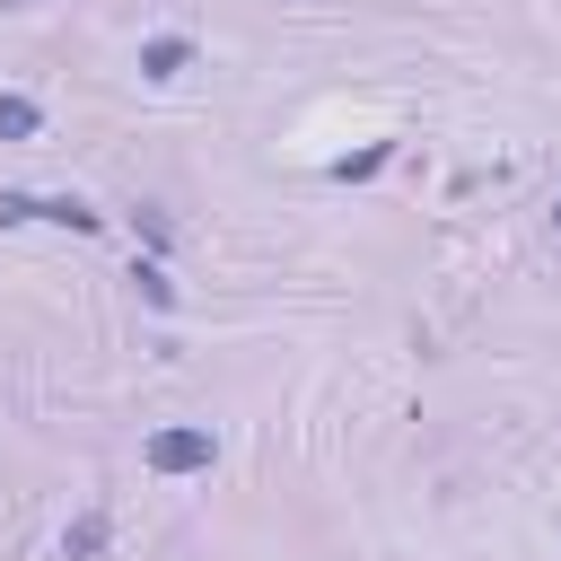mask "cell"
I'll use <instances>...</instances> for the list:
<instances>
[{
  "instance_id": "obj_1",
  "label": "cell",
  "mask_w": 561,
  "mask_h": 561,
  "mask_svg": "<svg viewBox=\"0 0 561 561\" xmlns=\"http://www.w3.org/2000/svg\"><path fill=\"white\" fill-rule=\"evenodd\" d=\"M140 456H149V473L175 482V473H210V465H219V438H210L202 421H175V430H158Z\"/></svg>"
},
{
  "instance_id": "obj_2",
  "label": "cell",
  "mask_w": 561,
  "mask_h": 561,
  "mask_svg": "<svg viewBox=\"0 0 561 561\" xmlns=\"http://www.w3.org/2000/svg\"><path fill=\"white\" fill-rule=\"evenodd\" d=\"M193 70V35H149L140 44V79L149 88H167V79H184Z\"/></svg>"
},
{
  "instance_id": "obj_3",
  "label": "cell",
  "mask_w": 561,
  "mask_h": 561,
  "mask_svg": "<svg viewBox=\"0 0 561 561\" xmlns=\"http://www.w3.org/2000/svg\"><path fill=\"white\" fill-rule=\"evenodd\" d=\"M35 219H53V228H70V237H96V228H105V210H88L79 193H53V202H35Z\"/></svg>"
},
{
  "instance_id": "obj_4",
  "label": "cell",
  "mask_w": 561,
  "mask_h": 561,
  "mask_svg": "<svg viewBox=\"0 0 561 561\" xmlns=\"http://www.w3.org/2000/svg\"><path fill=\"white\" fill-rule=\"evenodd\" d=\"M96 552H105V508H88V517L61 526V561H96Z\"/></svg>"
},
{
  "instance_id": "obj_5",
  "label": "cell",
  "mask_w": 561,
  "mask_h": 561,
  "mask_svg": "<svg viewBox=\"0 0 561 561\" xmlns=\"http://www.w3.org/2000/svg\"><path fill=\"white\" fill-rule=\"evenodd\" d=\"M386 158H394V140H368V149H351V158H333L324 175H333V184H368V175H377Z\"/></svg>"
},
{
  "instance_id": "obj_6",
  "label": "cell",
  "mask_w": 561,
  "mask_h": 561,
  "mask_svg": "<svg viewBox=\"0 0 561 561\" xmlns=\"http://www.w3.org/2000/svg\"><path fill=\"white\" fill-rule=\"evenodd\" d=\"M131 289H140V307L175 316V280H167V263H158V254H149V263H131Z\"/></svg>"
},
{
  "instance_id": "obj_7",
  "label": "cell",
  "mask_w": 561,
  "mask_h": 561,
  "mask_svg": "<svg viewBox=\"0 0 561 561\" xmlns=\"http://www.w3.org/2000/svg\"><path fill=\"white\" fill-rule=\"evenodd\" d=\"M44 131V105L35 96H0V140H35Z\"/></svg>"
},
{
  "instance_id": "obj_8",
  "label": "cell",
  "mask_w": 561,
  "mask_h": 561,
  "mask_svg": "<svg viewBox=\"0 0 561 561\" xmlns=\"http://www.w3.org/2000/svg\"><path fill=\"white\" fill-rule=\"evenodd\" d=\"M131 228H140V245H149V254H167V245H175V219H167V210H149V202L131 210Z\"/></svg>"
},
{
  "instance_id": "obj_9",
  "label": "cell",
  "mask_w": 561,
  "mask_h": 561,
  "mask_svg": "<svg viewBox=\"0 0 561 561\" xmlns=\"http://www.w3.org/2000/svg\"><path fill=\"white\" fill-rule=\"evenodd\" d=\"M35 219V193H18V184H0V228H26Z\"/></svg>"
},
{
  "instance_id": "obj_10",
  "label": "cell",
  "mask_w": 561,
  "mask_h": 561,
  "mask_svg": "<svg viewBox=\"0 0 561 561\" xmlns=\"http://www.w3.org/2000/svg\"><path fill=\"white\" fill-rule=\"evenodd\" d=\"M0 9H35V0H0Z\"/></svg>"
},
{
  "instance_id": "obj_11",
  "label": "cell",
  "mask_w": 561,
  "mask_h": 561,
  "mask_svg": "<svg viewBox=\"0 0 561 561\" xmlns=\"http://www.w3.org/2000/svg\"><path fill=\"white\" fill-rule=\"evenodd\" d=\"M552 228H561V202H552Z\"/></svg>"
}]
</instances>
